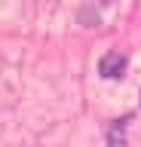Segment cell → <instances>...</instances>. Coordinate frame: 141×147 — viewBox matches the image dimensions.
I'll return each mask as SVG.
<instances>
[{"mask_svg": "<svg viewBox=\"0 0 141 147\" xmlns=\"http://www.w3.org/2000/svg\"><path fill=\"white\" fill-rule=\"evenodd\" d=\"M126 55L123 52H107L101 55V61H98V74H101L104 80H120L123 74H126Z\"/></svg>", "mask_w": 141, "mask_h": 147, "instance_id": "cell-1", "label": "cell"}, {"mask_svg": "<svg viewBox=\"0 0 141 147\" xmlns=\"http://www.w3.org/2000/svg\"><path fill=\"white\" fill-rule=\"evenodd\" d=\"M126 123L129 119H117L107 129V147H126Z\"/></svg>", "mask_w": 141, "mask_h": 147, "instance_id": "cell-2", "label": "cell"}, {"mask_svg": "<svg viewBox=\"0 0 141 147\" xmlns=\"http://www.w3.org/2000/svg\"><path fill=\"white\" fill-rule=\"evenodd\" d=\"M101 3H111V0H101Z\"/></svg>", "mask_w": 141, "mask_h": 147, "instance_id": "cell-3", "label": "cell"}]
</instances>
